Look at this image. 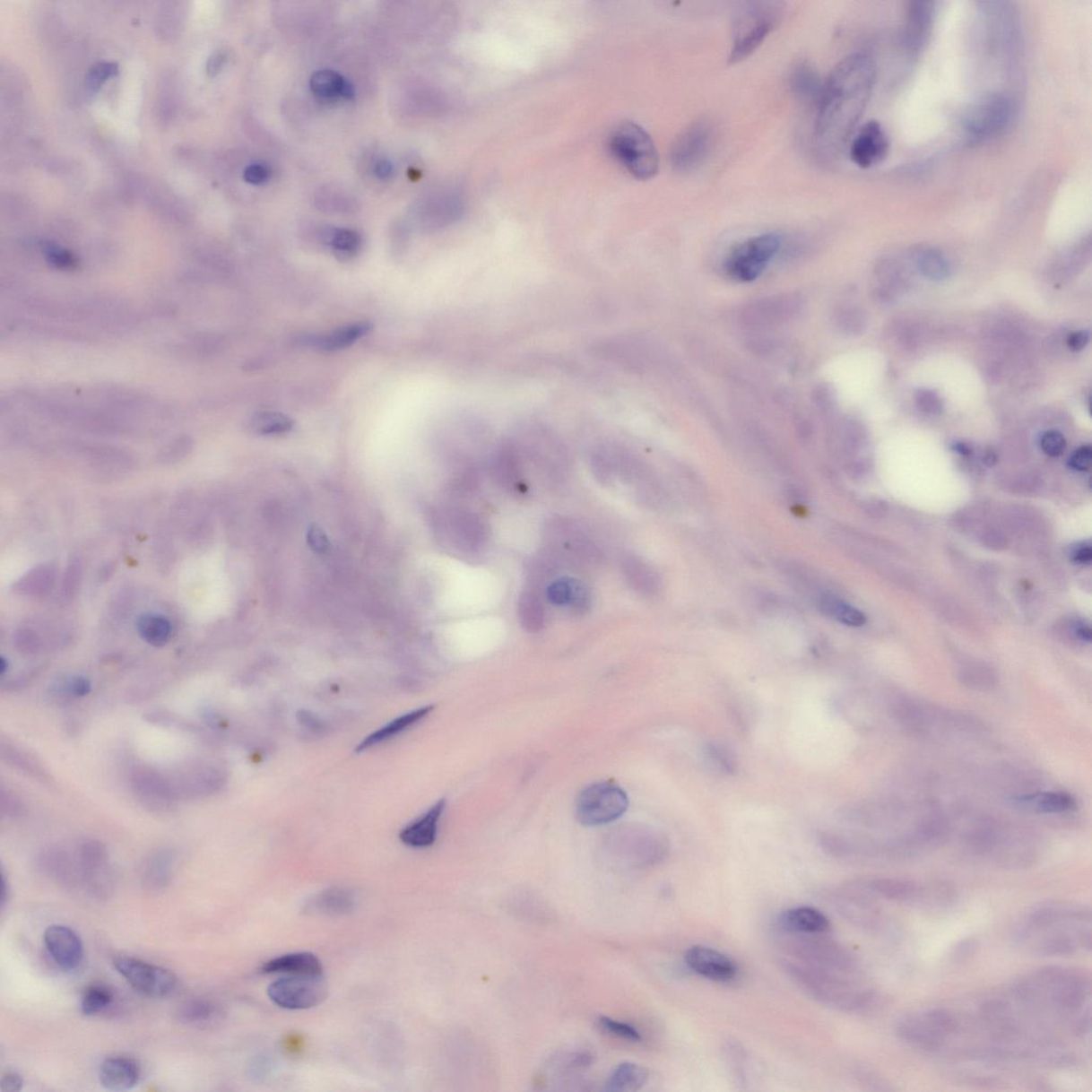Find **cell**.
Returning <instances> with one entry per match:
<instances>
[{
	"label": "cell",
	"mask_w": 1092,
	"mask_h": 1092,
	"mask_svg": "<svg viewBox=\"0 0 1092 1092\" xmlns=\"http://www.w3.org/2000/svg\"><path fill=\"white\" fill-rule=\"evenodd\" d=\"M877 67L869 55L848 56L833 67L824 82L816 117V143L828 154L846 144L869 105Z\"/></svg>",
	"instance_id": "cell-1"
},
{
	"label": "cell",
	"mask_w": 1092,
	"mask_h": 1092,
	"mask_svg": "<svg viewBox=\"0 0 1092 1092\" xmlns=\"http://www.w3.org/2000/svg\"><path fill=\"white\" fill-rule=\"evenodd\" d=\"M611 151L613 156L638 179L654 178L660 169V156L649 134L637 124L623 122L611 136Z\"/></svg>",
	"instance_id": "cell-2"
},
{
	"label": "cell",
	"mask_w": 1092,
	"mask_h": 1092,
	"mask_svg": "<svg viewBox=\"0 0 1092 1092\" xmlns=\"http://www.w3.org/2000/svg\"><path fill=\"white\" fill-rule=\"evenodd\" d=\"M780 4L749 3L739 11L734 25L729 62L739 64L750 57L773 31L779 19Z\"/></svg>",
	"instance_id": "cell-3"
},
{
	"label": "cell",
	"mask_w": 1092,
	"mask_h": 1092,
	"mask_svg": "<svg viewBox=\"0 0 1092 1092\" xmlns=\"http://www.w3.org/2000/svg\"><path fill=\"white\" fill-rule=\"evenodd\" d=\"M1015 116V101L1009 95L989 93L967 108L962 119V129L970 142H986L1004 133Z\"/></svg>",
	"instance_id": "cell-4"
},
{
	"label": "cell",
	"mask_w": 1092,
	"mask_h": 1092,
	"mask_svg": "<svg viewBox=\"0 0 1092 1092\" xmlns=\"http://www.w3.org/2000/svg\"><path fill=\"white\" fill-rule=\"evenodd\" d=\"M628 799L620 786L599 782L583 790L576 802V818L584 826L611 824L627 812Z\"/></svg>",
	"instance_id": "cell-5"
},
{
	"label": "cell",
	"mask_w": 1092,
	"mask_h": 1092,
	"mask_svg": "<svg viewBox=\"0 0 1092 1092\" xmlns=\"http://www.w3.org/2000/svg\"><path fill=\"white\" fill-rule=\"evenodd\" d=\"M780 247L779 235L768 233L754 236L730 252L725 261V272L729 277L740 282H751L767 268Z\"/></svg>",
	"instance_id": "cell-6"
},
{
	"label": "cell",
	"mask_w": 1092,
	"mask_h": 1092,
	"mask_svg": "<svg viewBox=\"0 0 1092 1092\" xmlns=\"http://www.w3.org/2000/svg\"><path fill=\"white\" fill-rule=\"evenodd\" d=\"M114 966L137 992L150 998H163L177 986V977L171 971L134 957L117 956Z\"/></svg>",
	"instance_id": "cell-7"
},
{
	"label": "cell",
	"mask_w": 1092,
	"mask_h": 1092,
	"mask_svg": "<svg viewBox=\"0 0 1092 1092\" xmlns=\"http://www.w3.org/2000/svg\"><path fill=\"white\" fill-rule=\"evenodd\" d=\"M328 988L323 976H287L268 987L269 999L281 1009L303 1010L313 1009L326 998Z\"/></svg>",
	"instance_id": "cell-8"
},
{
	"label": "cell",
	"mask_w": 1092,
	"mask_h": 1092,
	"mask_svg": "<svg viewBox=\"0 0 1092 1092\" xmlns=\"http://www.w3.org/2000/svg\"><path fill=\"white\" fill-rule=\"evenodd\" d=\"M715 129L707 119L697 120L680 134L672 146V168L679 173L697 170L705 162L712 150Z\"/></svg>",
	"instance_id": "cell-9"
},
{
	"label": "cell",
	"mask_w": 1092,
	"mask_h": 1092,
	"mask_svg": "<svg viewBox=\"0 0 1092 1092\" xmlns=\"http://www.w3.org/2000/svg\"><path fill=\"white\" fill-rule=\"evenodd\" d=\"M803 303L798 295H778L764 298L745 308L742 312V322L747 325L769 326L789 322L802 311Z\"/></svg>",
	"instance_id": "cell-10"
},
{
	"label": "cell",
	"mask_w": 1092,
	"mask_h": 1092,
	"mask_svg": "<svg viewBox=\"0 0 1092 1092\" xmlns=\"http://www.w3.org/2000/svg\"><path fill=\"white\" fill-rule=\"evenodd\" d=\"M890 149L888 134L881 124L870 121L859 128L849 148L850 160L861 169H871L887 159Z\"/></svg>",
	"instance_id": "cell-11"
},
{
	"label": "cell",
	"mask_w": 1092,
	"mask_h": 1092,
	"mask_svg": "<svg viewBox=\"0 0 1092 1092\" xmlns=\"http://www.w3.org/2000/svg\"><path fill=\"white\" fill-rule=\"evenodd\" d=\"M44 943L55 964L65 972H73L81 966L83 959V945L78 934L70 927L52 925L44 932Z\"/></svg>",
	"instance_id": "cell-12"
},
{
	"label": "cell",
	"mask_w": 1092,
	"mask_h": 1092,
	"mask_svg": "<svg viewBox=\"0 0 1092 1092\" xmlns=\"http://www.w3.org/2000/svg\"><path fill=\"white\" fill-rule=\"evenodd\" d=\"M685 964L692 972L709 981L725 983L733 981L739 969L733 960L720 951L696 945L686 950Z\"/></svg>",
	"instance_id": "cell-13"
},
{
	"label": "cell",
	"mask_w": 1092,
	"mask_h": 1092,
	"mask_svg": "<svg viewBox=\"0 0 1092 1092\" xmlns=\"http://www.w3.org/2000/svg\"><path fill=\"white\" fill-rule=\"evenodd\" d=\"M897 1035L904 1043L926 1052L943 1048L947 1036L939 1031L927 1012L904 1016L897 1024Z\"/></svg>",
	"instance_id": "cell-14"
},
{
	"label": "cell",
	"mask_w": 1092,
	"mask_h": 1092,
	"mask_svg": "<svg viewBox=\"0 0 1092 1092\" xmlns=\"http://www.w3.org/2000/svg\"><path fill=\"white\" fill-rule=\"evenodd\" d=\"M936 8L932 2L911 3L906 15L903 30V44L911 54L920 53L924 48L933 28Z\"/></svg>",
	"instance_id": "cell-15"
},
{
	"label": "cell",
	"mask_w": 1092,
	"mask_h": 1092,
	"mask_svg": "<svg viewBox=\"0 0 1092 1092\" xmlns=\"http://www.w3.org/2000/svg\"><path fill=\"white\" fill-rule=\"evenodd\" d=\"M548 539L556 550L578 559H593L598 557V550L586 533L572 522L555 520L548 529Z\"/></svg>",
	"instance_id": "cell-16"
},
{
	"label": "cell",
	"mask_w": 1092,
	"mask_h": 1092,
	"mask_svg": "<svg viewBox=\"0 0 1092 1092\" xmlns=\"http://www.w3.org/2000/svg\"><path fill=\"white\" fill-rule=\"evenodd\" d=\"M142 1077L139 1062L128 1056H112L100 1063L99 1078L107 1090L126 1091L133 1089Z\"/></svg>",
	"instance_id": "cell-17"
},
{
	"label": "cell",
	"mask_w": 1092,
	"mask_h": 1092,
	"mask_svg": "<svg viewBox=\"0 0 1092 1092\" xmlns=\"http://www.w3.org/2000/svg\"><path fill=\"white\" fill-rule=\"evenodd\" d=\"M446 808V799L438 801L427 813L420 816L414 823L404 828L399 838L405 845L413 848H426L436 842L438 820L442 818Z\"/></svg>",
	"instance_id": "cell-18"
},
{
	"label": "cell",
	"mask_w": 1092,
	"mask_h": 1092,
	"mask_svg": "<svg viewBox=\"0 0 1092 1092\" xmlns=\"http://www.w3.org/2000/svg\"><path fill=\"white\" fill-rule=\"evenodd\" d=\"M264 974H286L289 976H323L322 962L311 953H292L273 958L261 967Z\"/></svg>",
	"instance_id": "cell-19"
},
{
	"label": "cell",
	"mask_w": 1092,
	"mask_h": 1092,
	"mask_svg": "<svg viewBox=\"0 0 1092 1092\" xmlns=\"http://www.w3.org/2000/svg\"><path fill=\"white\" fill-rule=\"evenodd\" d=\"M782 930L793 934H820L830 930V921L823 912L812 907H798L781 914Z\"/></svg>",
	"instance_id": "cell-20"
},
{
	"label": "cell",
	"mask_w": 1092,
	"mask_h": 1092,
	"mask_svg": "<svg viewBox=\"0 0 1092 1092\" xmlns=\"http://www.w3.org/2000/svg\"><path fill=\"white\" fill-rule=\"evenodd\" d=\"M622 570L630 588L636 593L653 598L660 594L662 579L657 572L643 559L635 555L624 557Z\"/></svg>",
	"instance_id": "cell-21"
},
{
	"label": "cell",
	"mask_w": 1092,
	"mask_h": 1092,
	"mask_svg": "<svg viewBox=\"0 0 1092 1092\" xmlns=\"http://www.w3.org/2000/svg\"><path fill=\"white\" fill-rule=\"evenodd\" d=\"M133 784L138 795L151 806L169 807L174 799L171 785L154 770L138 769L134 771Z\"/></svg>",
	"instance_id": "cell-22"
},
{
	"label": "cell",
	"mask_w": 1092,
	"mask_h": 1092,
	"mask_svg": "<svg viewBox=\"0 0 1092 1092\" xmlns=\"http://www.w3.org/2000/svg\"><path fill=\"white\" fill-rule=\"evenodd\" d=\"M492 474L500 487L512 489L521 481V454L514 442H505L495 452Z\"/></svg>",
	"instance_id": "cell-23"
},
{
	"label": "cell",
	"mask_w": 1092,
	"mask_h": 1092,
	"mask_svg": "<svg viewBox=\"0 0 1092 1092\" xmlns=\"http://www.w3.org/2000/svg\"><path fill=\"white\" fill-rule=\"evenodd\" d=\"M356 897L345 888H329L315 895L306 906L308 914L326 916H341L351 914L356 908Z\"/></svg>",
	"instance_id": "cell-24"
},
{
	"label": "cell",
	"mask_w": 1092,
	"mask_h": 1092,
	"mask_svg": "<svg viewBox=\"0 0 1092 1092\" xmlns=\"http://www.w3.org/2000/svg\"><path fill=\"white\" fill-rule=\"evenodd\" d=\"M549 600L557 606H568L582 612L589 606V593L577 579H557L548 589Z\"/></svg>",
	"instance_id": "cell-25"
},
{
	"label": "cell",
	"mask_w": 1092,
	"mask_h": 1092,
	"mask_svg": "<svg viewBox=\"0 0 1092 1092\" xmlns=\"http://www.w3.org/2000/svg\"><path fill=\"white\" fill-rule=\"evenodd\" d=\"M369 330V324L358 323L348 325L331 331L329 334L312 337L311 345L318 349V351L325 352L344 351V349L351 347L361 337L368 334Z\"/></svg>",
	"instance_id": "cell-26"
},
{
	"label": "cell",
	"mask_w": 1092,
	"mask_h": 1092,
	"mask_svg": "<svg viewBox=\"0 0 1092 1092\" xmlns=\"http://www.w3.org/2000/svg\"><path fill=\"white\" fill-rule=\"evenodd\" d=\"M824 83L818 71L808 61H799L790 75L792 92L804 101H819Z\"/></svg>",
	"instance_id": "cell-27"
},
{
	"label": "cell",
	"mask_w": 1092,
	"mask_h": 1092,
	"mask_svg": "<svg viewBox=\"0 0 1092 1092\" xmlns=\"http://www.w3.org/2000/svg\"><path fill=\"white\" fill-rule=\"evenodd\" d=\"M870 890L890 902L907 904L920 902L924 888L916 882L904 880H878L870 883Z\"/></svg>",
	"instance_id": "cell-28"
},
{
	"label": "cell",
	"mask_w": 1092,
	"mask_h": 1092,
	"mask_svg": "<svg viewBox=\"0 0 1092 1092\" xmlns=\"http://www.w3.org/2000/svg\"><path fill=\"white\" fill-rule=\"evenodd\" d=\"M432 706L420 707L407 715H403L402 717L393 720V722L385 725L384 728H381L378 731H376L375 733L366 737V739L361 741V744L357 747L356 751L363 752L371 747L393 739L394 736L402 733V732L404 730H407L410 727H412V725L415 724L420 723L421 719H424L432 712Z\"/></svg>",
	"instance_id": "cell-29"
},
{
	"label": "cell",
	"mask_w": 1092,
	"mask_h": 1092,
	"mask_svg": "<svg viewBox=\"0 0 1092 1092\" xmlns=\"http://www.w3.org/2000/svg\"><path fill=\"white\" fill-rule=\"evenodd\" d=\"M312 92L316 97L324 100L347 99L354 98V90L352 84L345 80L344 77L332 70L318 71L313 74L309 81Z\"/></svg>",
	"instance_id": "cell-30"
},
{
	"label": "cell",
	"mask_w": 1092,
	"mask_h": 1092,
	"mask_svg": "<svg viewBox=\"0 0 1092 1092\" xmlns=\"http://www.w3.org/2000/svg\"><path fill=\"white\" fill-rule=\"evenodd\" d=\"M617 835L613 841L626 844L628 857L632 855L636 861L640 862H649L652 859H655L658 855V843L655 837H653L650 833L643 830L623 829L617 831Z\"/></svg>",
	"instance_id": "cell-31"
},
{
	"label": "cell",
	"mask_w": 1092,
	"mask_h": 1092,
	"mask_svg": "<svg viewBox=\"0 0 1092 1092\" xmlns=\"http://www.w3.org/2000/svg\"><path fill=\"white\" fill-rule=\"evenodd\" d=\"M816 603L821 613L845 626L859 628L866 623L862 611L831 594H820Z\"/></svg>",
	"instance_id": "cell-32"
},
{
	"label": "cell",
	"mask_w": 1092,
	"mask_h": 1092,
	"mask_svg": "<svg viewBox=\"0 0 1092 1092\" xmlns=\"http://www.w3.org/2000/svg\"><path fill=\"white\" fill-rule=\"evenodd\" d=\"M649 1079V1072L643 1066L626 1062L618 1066L608 1079L607 1089L617 1092L638 1091Z\"/></svg>",
	"instance_id": "cell-33"
},
{
	"label": "cell",
	"mask_w": 1092,
	"mask_h": 1092,
	"mask_svg": "<svg viewBox=\"0 0 1092 1092\" xmlns=\"http://www.w3.org/2000/svg\"><path fill=\"white\" fill-rule=\"evenodd\" d=\"M177 1016L178 1020L191 1026H205L216 1021L221 1016V1006L215 1001L206 999H194L185 1001L179 1006Z\"/></svg>",
	"instance_id": "cell-34"
},
{
	"label": "cell",
	"mask_w": 1092,
	"mask_h": 1092,
	"mask_svg": "<svg viewBox=\"0 0 1092 1092\" xmlns=\"http://www.w3.org/2000/svg\"><path fill=\"white\" fill-rule=\"evenodd\" d=\"M520 623L528 633H538L544 627L545 613L542 600L533 591H524L517 605Z\"/></svg>",
	"instance_id": "cell-35"
},
{
	"label": "cell",
	"mask_w": 1092,
	"mask_h": 1092,
	"mask_svg": "<svg viewBox=\"0 0 1092 1092\" xmlns=\"http://www.w3.org/2000/svg\"><path fill=\"white\" fill-rule=\"evenodd\" d=\"M137 630L145 643L160 647L170 640L172 626L165 617L148 613L138 619Z\"/></svg>",
	"instance_id": "cell-36"
},
{
	"label": "cell",
	"mask_w": 1092,
	"mask_h": 1092,
	"mask_svg": "<svg viewBox=\"0 0 1092 1092\" xmlns=\"http://www.w3.org/2000/svg\"><path fill=\"white\" fill-rule=\"evenodd\" d=\"M294 421L283 413L263 411L252 416L249 429L258 436L284 435L292 429Z\"/></svg>",
	"instance_id": "cell-37"
},
{
	"label": "cell",
	"mask_w": 1092,
	"mask_h": 1092,
	"mask_svg": "<svg viewBox=\"0 0 1092 1092\" xmlns=\"http://www.w3.org/2000/svg\"><path fill=\"white\" fill-rule=\"evenodd\" d=\"M173 857L170 853L156 854L145 864L143 880L151 888H165L171 880Z\"/></svg>",
	"instance_id": "cell-38"
},
{
	"label": "cell",
	"mask_w": 1092,
	"mask_h": 1092,
	"mask_svg": "<svg viewBox=\"0 0 1092 1092\" xmlns=\"http://www.w3.org/2000/svg\"><path fill=\"white\" fill-rule=\"evenodd\" d=\"M115 995L105 984H95L84 990L81 1009L84 1016H97L108 1010L114 1001Z\"/></svg>",
	"instance_id": "cell-39"
},
{
	"label": "cell",
	"mask_w": 1092,
	"mask_h": 1092,
	"mask_svg": "<svg viewBox=\"0 0 1092 1092\" xmlns=\"http://www.w3.org/2000/svg\"><path fill=\"white\" fill-rule=\"evenodd\" d=\"M326 244L330 246L336 256L347 260L359 252L361 247V238L352 230L337 229L326 236Z\"/></svg>",
	"instance_id": "cell-40"
},
{
	"label": "cell",
	"mask_w": 1092,
	"mask_h": 1092,
	"mask_svg": "<svg viewBox=\"0 0 1092 1092\" xmlns=\"http://www.w3.org/2000/svg\"><path fill=\"white\" fill-rule=\"evenodd\" d=\"M1024 802H1032L1035 808L1043 813H1063L1075 808L1074 798L1067 793H1038L1032 798L1024 799Z\"/></svg>",
	"instance_id": "cell-41"
},
{
	"label": "cell",
	"mask_w": 1092,
	"mask_h": 1092,
	"mask_svg": "<svg viewBox=\"0 0 1092 1092\" xmlns=\"http://www.w3.org/2000/svg\"><path fill=\"white\" fill-rule=\"evenodd\" d=\"M598 1026L604 1033L613 1036L620 1039L638 1043L641 1040V1036L637 1029L628 1026L627 1023L612 1020L611 1018L601 1017L598 1020Z\"/></svg>",
	"instance_id": "cell-42"
},
{
	"label": "cell",
	"mask_w": 1092,
	"mask_h": 1092,
	"mask_svg": "<svg viewBox=\"0 0 1092 1092\" xmlns=\"http://www.w3.org/2000/svg\"><path fill=\"white\" fill-rule=\"evenodd\" d=\"M920 263L923 273L931 279L941 280L947 277L949 273L948 263L938 252L927 251L923 253Z\"/></svg>",
	"instance_id": "cell-43"
},
{
	"label": "cell",
	"mask_w": 1092,
	"mask_h": 1092,
	"mask_svg": "<svg viewBox=\"0 0 1092 1092\" xmlns=\"http://www.w3.org/2000/svg\"><path fill=\"white\" fill-rule=\"evenodd\" d=\"M57 691L60 695L71 696L76 698L86 697L91 691V682L84 677H72L57 686Z\"/></svg>",
	"instance_id": "cell-44"
},
{
	"label": "cell",
	"mask_w": 1092,
	"mask_h": 1092,
	"mask_svg": "<svg viewBox=\"0 0 1092 1092\" xmlns=\"http://www.w3.org/2000/svg\"><path fill=\"white\" fill-rule=\"evenodd\" d=\"M1067 442L1061 432L1051 430L1044 433L1040 438V447L1050 457H1060L1065 452Z\"/></svg>",
	"instance_id": "cell-45"
},
{
	"label": "cell",
	"mask_w": 1092,
	"mask_h": 1092,
	"mask_svg": "<svg viewBox=\"0 0 1092 1092\" xmlns=\"http://www.w3.org/2000/svg\"><path fill=\"white\" fill-rule=\"evenodd\" d=\"M979 949V943L976 939L967 938L962 940L951 950L950 960L955 965H964L970 961L976 955Z\"/></svg>",
	"instance_id": "cell-46"
},
{
	"label": "cell",
	"mask_w": 1092,
	"mask_h": 1092,
	"mask_svg": "<svg viewBox=\"0 0 1092 1092\" xmlns=\"http://www.w3.org/2000/svg\"><path fill=\"white\" fill-rule=\"evenodd\" d=\"M3 756L7 758L10 763L15 765L16 767L27 771L28 774H32L36 776L43 775L41 768L31 758H27L25 754L20 753L15 749L4 747Z\"/></svg>",
	"instance_id": "cell-47"
},
{
	"label": "cell",
	"mask_w": 1092,
	"mask_h": 1092,
	"mask_svg": "<svg viewBox=\"0 0 1092 1092\" xmlns=\"http://www.w3.org/2000/svg\"><path fill=\"white\" fill-rule=\"evenodd\" d=\"M117 72V65L112 62H100L95 65L88 76V87L97 89L101 82H104Z\"/></svg>",
	"instance_id": "cell-48"
},
{
	"label": "cell",
	"mask_w": 1092,
	"mask_h": 1092,
	"mask_svg": "<svg viewBox=\"0 0 1092 1092\" xmlns=\"http://www.w3.org/2000/svg\"><path fill=\"white\" fill-rule=\"evenodd\" d=\"M45 255L48 260L54 264V266L61 269H69L74 267L75 260L65 250H61L59 247L48 245L45 247Z\"/></svg>",
	"instance_id": "cell-49"
},
{
	"label": "cell",
	"mask_w": 1092,
	"mask_h": 1092,
	"mask_svg": "<svg viewBox=\"0 0 1092 1092\" xmlns=\"http://www.w3.org/2000/svg\"><path fill=\"white\" fill-rule=\"evenodd\" d=\"M308 542L314 551L318 554H325L331 549V543L328 537L323 532L322 528L316 525H312L308 533Z\"/></svg>",
	"instance_id": "cell-50"
},
{
	"label": "cell",
	"mask_w": 1092,
	"mask_h": 1092,
	"mask_svg": "<svg viewBox=\"0 0 1092 1092\" xmlns=\"http://www.w3.org/2000/svg\"><path fill=\"white\" fill-rule=\"evenodd\" d=\"M1092 460V450L1090 446H1082L1075 450L1071 455L1069 464L1073 470L1079 472H1086L1090 469Z\"/></svg>",
	"instance_id": "cell-51"
},
{
	"label": "cell",
	"mask_w": 1092,
	"mask_h": 1092,
	"mask_svg": "<svg viewBox=\"0 0 1092 1092\" xmlns=\"http://www.w3.org/2000/svg\"><path fill=\"white\" fill-rule=\"evenodd\" d=\"M244 178L247 183L261 185L268 181L270 171L267 167L256 163V165H251L246 169Z\"/></svg>",
	"instance_id": "cell-52"
},
{
	"label": "cell",
	"mask_w": 1092,
	"mask_h": 1092,
	"mask_svg": "<svg viewBox=\"0 0 1092 1092\" xmlns=\"http://www.w3.org/2000/svg\"><path fill=\"white\" fill-rule=\"evenodd\" d=\"M24 1086V1079L19 1073L7 1072L3 1075L0 1090L3 1092H19Z\"/></svg>",
	"instance_id": "cell-53"
},
{
	"label": "cell",
	"mask_w": 1092,
	"mask_h": 1092,
	"mask_svg": "<svg viewBox=\"0 0 1092 1092\" xmlns=\"http://www.w3.org/2000/svg\"><path fill=\"white\" fill-rule=\"evenodd\" d=\"M2 810L8 816H19L22 812V804L18 797L3 791Z\"/></svg>",
	"instance_id": "cell-54"
},
{
	"label": "cell",
	"mask_w": 1092,
	"mask_h": 1092,
	"mask_svg": "<svg viewBox=\"0 0 1092 1092\" xmlns=\"http://www.w3.org/2000/svg\"><path fill=\"white\" fill-rule=\"evenodd\" d=\"M1089 342V334L1088 331L1074 332L1069 336L1067 344L1069 349L1073 352L1082 351L1088 346Z\"/></svg>",
	"instance_id": "cell-55"
},
{
	"label": "cell",
	"mask_w": 1092,
	"mask_h": 1092,
	"mask_svg": "<svg viewBox=\"0 0 1092 1092\" xmlns=\"http://www.w3.org/2000/svg\"><path fill=\"white\" fill-rule=\"evenodd\" d=\"M917 399H919L920 407L923 410L927 411V412H931V413L938 412L940 408H941V404H940L939 399L937 398L936 395H933V394L931 392H928V391L921 392L920 395L917 396Z\"/></svg>",
	"instance_id": "cell-56"
},
{
	"label": "cell",
	"mask_w": 1092,
	"mask_h": 1092,
	"mask_svg": "<svg viewBox=\"0 0 1092 1092\" xmlns=\"http://www.w3.org/2000/svg\"><path fill=\"white\" fill-rule=\"evenodd\" d=\"M1071 559L1075 564L1089 565L1092 560V550L1090 545L1080 544L1075 546L1071 551Z\"/></svg>",
	"instance_id": "cell-57"
},
{
	"label": "cell",
	"mask_w": 1092,
	"mask_h": 1092,
	"mask_svg": "<svg viewBox=\"0 0 1092 1092\" xmlns=\"http://www.w3.org/2000/svg\"><path fill=\"white\" fill-rule=\"evenodd\" d=\"M375 172L379 178L387 179L392 176L393 167L388 161H380L377 163Z\"/></svg>",
	"instance_id": "cell-58"
},
{
	"label": "cell",
	"mask_w": 1092,
	"mask_h": 1092,
	"mask_svg": "<svg viewBox=\"0 0 1092 1092\" xmlns=\"http://www.w3.org/2000/svg\"><path fill=\"white\" fill-rule=\"evenodd\" d=\"M1075 633H1077L1078 637L1080 640L1086 641V643H1090L1092 637L1091 629L1088 626H1086V624H1080V626L1075 629Z\"/></svg>",
	"instance_id": "cell-59"
},
{
	"label": "cell",
	"mask_w": 1092,
	"mask_h": 1092,
	"mask_svg": "<svg viewBox=\"0 0 1092 1092\" xmlns=\"http://www.w3.org/2000/svg\"><path fill=\"white\" fill-rule=\"evenodd\" d=\"M954 448H955L956 452H958L962 455H967L970 453V448L967 447L966 446H965V444H955Z\"/></svg>",
	"instance_id": "cell-60"
},
{
	"label": "cell",
	"mask_w": 1092,
	"mask_h": 1092,
	"mask_svg": "<svg viewBox=\"0 0 1092 1092\" xmlns=\"http://www.w3.org/2000/svg\"><path fill=\"white\" fill-rule=\"evenodd\" d=\"M2 880H2V881H3V882H2V887H3V891H2V904H3V906H4V903H5V899H7V897H8V895H7V888H7V882H5V877H4V874H3V876H2Z\"/></svg>",
	"instance_id": "cell-61"
},
{
	"label": "cell",
	"mask_w": 1092,
	"mask_h": 1092,
	"mask_svg": "<svg viewBox=\"0 0 1092 1092\" xmlns=\"http://www.w3.org/2000/svg\"><path fill=\"white\" fill-rule=\"evenodd\" d=\"M8 669H9V663H8L7 660H5L4 657H2V660H0V673H2L4 675L5 672H8Z\"/></svg>",
	"instance_id": "cell-62"
}]
</instances>
